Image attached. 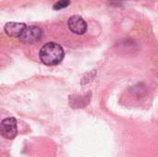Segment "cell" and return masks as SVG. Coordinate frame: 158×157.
<instances>
[{"instance_id":"obj_1","label":"cell","mask_w":158,"mask_h":157,"mask_svg":"<svg viewBox=\"0 0 158 157\" xmlns=\"http://www.w3.org/2000/svg\"><path fill=\"white\" fill-rule=\"evenodd\" d=\"M65 56L64 49L56 43H47L40 50L39 57L46 66H55L59 64Z\"/></svg>"},{"instance_id":"obj_2","label":"cell","mask_w":158,"mask_h":157,"mask_svg":"<svg viewBox=\"0 0 158 157\" xmlns=\"http://www.w3.org/2000/svg\"><path fill=\"white\" fill-rule=\"evenodd\" d=\"M1 135L7 140H13L18 134L17 121L14 118H7L2 120L0 125Z\"/></svg>"},{"instance_id":"obj_3","label":"cell","mask_w":158,"mask_h":157,"mask_svg":"<svg viewBox=\"0 0 158 157\" xmlns=\"http://www.w3.org/2000/svg\"><path fill=\"white\" fill-rule=\"evenodd\" d=\"M43 36V30L37 26H29L23 31L19 37V40L25 43H33L39 41Z\"/></svg>"},{"instance_id":"obj_4","label":"cell","mask_w":158,"mask_h":157,"mask_svg":"<svg viewBox=\"0 0 158 157\" xmlns=\"http://www.w3.org/2000/svg\"><path fill=\"white\" fill-rule=\"evenodd\" d=\"M69 29L75 34H84L87 31V23L80 16H72L68 20Z\"/></svg>"},{"instance_id":"obj_5","label":"cell","mask_w":158,"mask_h":157,"mask_svg":"<svg viewBox=\"0 0 158 157\" xmlns=\"http://www.w3.org/2000/svg\"><path fill=\"white\" fill-rule=\"evenodd\" d=\"M26 27V24L21 22H7L4 27V31L8 36L19 37Z\"/></svg>"},{"instance_id":"obj_6","label":"cell","mask_w":158,"mask_h":157,"mask_svg":"<svg viewBox=\"0 0 158 157\" xmlns=\"http://www.w3.org/2000/svg\"><path fill=\"white\" fill-rule=\"evenodd\" d=\"M69 4H70V0H59L53 6V8L55 10H60L69 6Z\"/></svg>"}]
</instances>
